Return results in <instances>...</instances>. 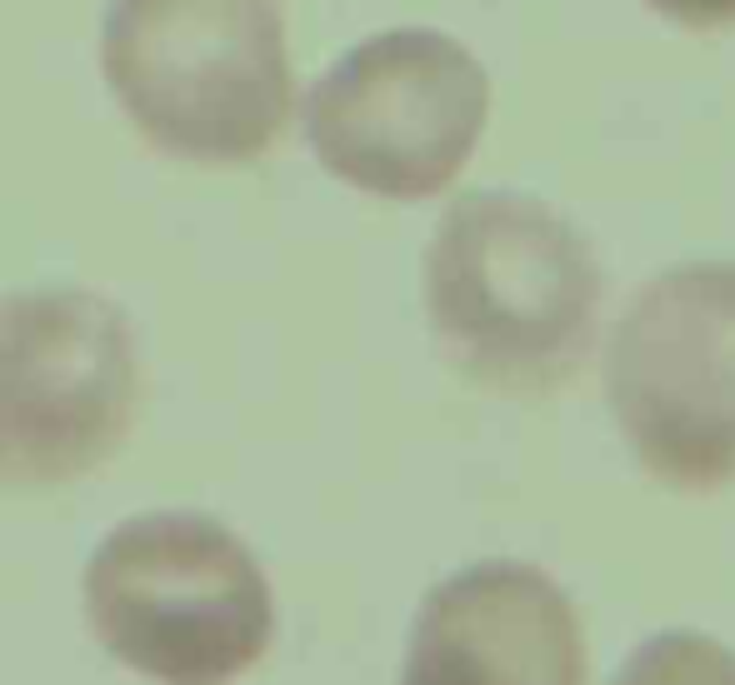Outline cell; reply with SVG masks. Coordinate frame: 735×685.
Returning <instances> with one entry per match:
<instances>
[{
    "mask_svg": "<svg viewBox=\"0 0 735 685\" xmlns=\"http://www.w3.org/2000/svg\"><path fill=\"white\" fill-rule=\"evenodd\" d=\"M605 275L581 225L525 190H465L426 246L440 355L500 395H550L585 370Z\"/></svg>",
    "mask_w": 735,
    "mask_h": 685,
    "instance_id": "obj_1",
    "label": "cell"
},
{
    "mask_svg": "<svg viewBox=\"0 0 735 685\" xmlns=\"http://www.w3.org/2000/svg\"><path fill=\"white\" fill-rule=\"evenodd\" d=\"M91 636L155 685H236L275 640V595L236 531L145 510L95 545L81 580Z\"/></svg>",
    "mask_w": 735,
    "mask_h": 685,
    "instance_id": "obj_2",
    "label": "cell"
},
{
    "mask_svg": "<svg viewBox=\"0 0 735 685\" xmlns=\"http://www.w3.org/2000/svg\"><path fill=\"white\" fill-rule=\"evenodd\" d=\"M100 71L145 141L195 166L256 161L291 116L275 0H110Z\"/></svg>",
    "mask_w": 735,
    "mask_h": 685,
    "instance_id": "obj_3",
    "label": "cell"
},
{
    "mask_svg": "<svg viewBox=\"0 0 735 685\" xmlns=\"http://www.w3.org/2000/svg\"><path fill=\"white\" fill-rule=\"evenodd\" d=\"M605 405L671 491L735 481V260H686L636 285L605 345Z\"/></svg>",
    "mask_w": 735,
    "mask_h": 685,
    "instance_id": "obj_4",
    "label": "cell"
},
{
    "mask_svg": "<svg viewBox=\"0 0 735 685\" xmlns=\"http://www.w3.org/2000/svg\"><path fill=\"white\" fill-rule=\"evenodd\" d=\"M486 116V66L430 25H395L351 46L300 106L316 161L380 201L440 196L475 155Z\"/></svg>",
    "mask_w": 735,
    "mask_h": 685,
    "instance_id": "obj_5",
    "label": "cell"
},
{
    "mask_svg": "<svg viewBox=\"0 0 735 685\" xmlns=\"http://www.w3.org/2000/svg\"><path fill=\"white\" fill-rule=\"evenodd\" d=\"M135 335L85 285L0 296V485H66L131 436Z\"/></svg>",
    "mask_w": 735,
    "mask_h": 685,
    "instance_id": "obj_6",
    "label": "cell"
},
{
    "mask_svg": "<svg viewBox=\"0 0 735 685\" xmlns=\"http://www.w3.org/2000/svg\"><path fill=\"white\" fill-rule=\"evenodd\" d=\"M401 685H585L581 615L531 560H475L426 591Z\"/></svg>",
    "mask_w": 735,
    "mask_h": 685,
    "instance_id": "obj_7",
    "label": "cell"
},
{
    "mask_svg": "<svg viewBox=\"0 0 735 685\" xmlns=\"http://www.w3.org/2000/svg\"><path fill=\"white\" fill-rule=\"evenodd\" d=\"M610 685H735V650L706 630H655L620 661Z\"/></svg>",
    "mask_w": 735,
    "mask_h": 685,
    "instance_id": "obj_8",
    "label": "cell"
},
{
    "mask_svg": "<svg viewBox=\"0 0 735 685\" xmlns=\"http://www.w3.org/2000/svg\"><path fill=\"white\" fill-rule=\"evenodd\" d=\"M655 15H665L671 25H686V31H721L735 25V0H641Z\"/></svg>",
    "mask_w": 735,
    "mask_h": 685,
    "instance_id": "obj_9",
    "label": "cell"
}]
</instances>
